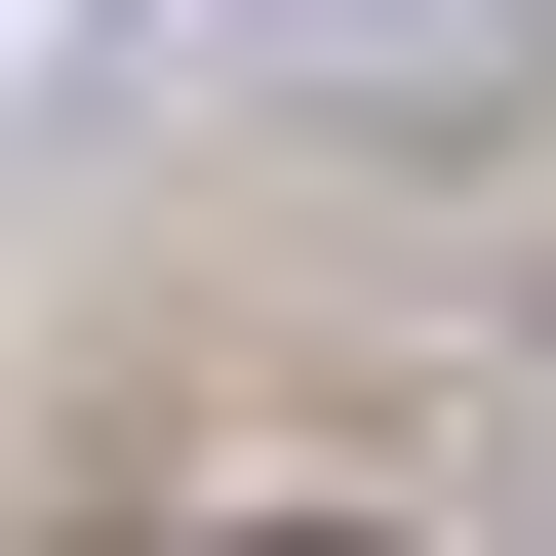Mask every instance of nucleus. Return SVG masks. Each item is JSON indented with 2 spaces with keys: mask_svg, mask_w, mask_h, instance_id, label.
<instances>
[{
  "mask_svg": "<svg viewBox=\"0 0 556 556\" xmlns=\"http://www.w3.org/2000/svg\"><path fill=\"white\" fill-rule=\"evenodd\" d=\"M160 80H318V119H477V80H556V0H160Z\"/></svg>",
  "mask_w": 556,
  "mask_h": 556,
  "instance_id": "nucleus-1",
  "label": "nucleus"
}]
</instances>
